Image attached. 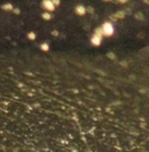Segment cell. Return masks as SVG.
<instances>
[{"label":"cell","mask_w":149,"mask_h":152,"mask_svg":"<svg viewBox=\"0 0 149 152\" xmlns=\"http://www.w3.org/2000/svg\"><path fill=\"white\" fill-rule=\"evenodd\" d=\"M102 29H103V34H104V36L106 37H111L114 34V27L113 25H112V23H109V22H104V23L102 24Z\"/></svg>","instance_id":"cell-1"},{"label":"cell","mask_w":149,"mask_h":152,"mask_svg":"<svg viewBox=\"0 0 149 152\" xmlns=\"http://www.w3.org/2000/svg\"><path fill=\"white\" fill-rule=\"evenodd\" d=\"M42 5H43V7H44L45 10H47V11H50V12H52L53 10H54V7H55V5L53 4L51 0H43Z\"/></svg>","instance_id":"cell-2"},{"label":"cell","mask_w":149,"mask_h":152,"mask_svg":"<svg viewBox=\"0 0 149 152\" xmlns=\"http://www.w3.org/2000/svg\"><path fill=\"white\" fill-rule=\"evenodd\" d=\"M74 12H75L76 15L78 16H84V14L87 13V9L84 7V5H77V7H75V10H74Z\"/></svg>","instance_id":"cell-3"},{"label":"cell","mask_w":149,"mask_h":152,"mask_svg":"<svg viewBox=\"0 0 149 152\" xmlns=\"http://www.w3.org/2000/svg\"><path fill=\"white\" fill-rule=\"evenodd\" d=\"M101 40H102V37L97 36V34H93L92 39H91V43H92L94 46H99L101 43Z\"/></svg>","instance_id":"cell-4"},{"label":"cell","mask_w":149,"mask_h":152,"mask_svg":"<svg viewBox=\"0 0 149 152\" xmlns=\"http://www.w3.org/2000/svg\"><path fill=\"white\" fill-rule=\"evenodd\" d=\"M114 15H115V17L117 18V19H124V18H125V16H126V14H125V12H124V10H123V11L116 12Z\"/></svg>","instance_id":"cell-5"},{"label":"cell","mask_w":149,"mask_h":152,"mask_svg":"<svg viewBox=\"0 0 149 152\" xmlns=\"http://www.w3.org/2000/svg\"><path fill=\"white\" fill-rule=\"evenodd\" d=\"M134 18H136L137 20H140V21H144V15H143L141 12H137L136 14H134Z\"/></svg>","instance_id":"cell-6"},{"label":"cell","mask_w":149,"mask_h":152,"mask_svg":"<svg viewBox=\"0 0 149 152\" xmlns=\"http://www.w3.org/2000/svg\"><path fill=\"white\" fill-rule=\"evenodd\" d=\"M1 9L5 10V11H11V10H14V7H13V5H12L11 3H5V4L1 5Z\"/></svg>","instance_id":"cell-7"},{"label":"cell","mask_w":149,"mask_h":152,"mask_svg":"<svg viewBox=\"0 0 149 152\" xmlns=\"http://www.w3.org/2000/svg\"><path fill=\"white\" fill-rule=\"evenodd\" d=\"M94 34H97V36H100V37L104 36V34H103V29H102V27H101V26H100V27H97L96 29H95Z\"/></svg>","instance_id":"cell-8"},{"label":"cell","mask_w":149,"mask_h":152,"mask_svg":"<svg viewBox=\"0 0 149 152\" xmlns=\"http://www.w3.org/2000/svg\"><path fill=\"white\" fill-rule=\"evenodd\" d=\"M42 17L44 18L45 20H50L51 19V15L48 13V12H45V13L42 14Z\"/></svg>","instance_id":"cell-9"},{"label":"cell","mask_w":149,"mask_h":152,"mask_svg":"<svg viewBox=\"0 0 149 152\" xmlns=\"http://www.w3.org/2000/svg\"><path fill=\"white\" fill-rule=\"evenodd\" d=\"M40 47H41V49H42V50H44V51H47L49 49V46L46 44V43H43V44H41Z\"/></svg>","instance_id":"cell-10"},{"label":"cell","mask_w":149,"mask_h":152,"mask_svg":"<svg viewBox=\"0 0 149 152\" xmlns=\"http://www.w3.org/2000/svg\"><path fill=\"white\" fill-rule=\"evenodd\" d=\"M27 36H28V39H30V40H34V39H36V34H34V32H29Z\"/></svg>","instance_id":"cell-11"},{"label":"cell","mask_w":149,"mask_h":152,"mask_svg":"<svg viewBox=\"0 0 149 152\" xmlns=\"http://www.w3.org/2000/svg\"><path fill=\"white\" fill-rule=\"evenodd\" d=\"M87 12H88L89 14H92L93 15V14H94V9H93L92 7H87Z\"/></svg>","instance_id":"cell-12"},{"label":"cell","mask_w":149,"mask_h":152,"mask_svg":"<svg viewBox=\"0 0 149 152\" xmlns=\"http://www.w3.org/2000/svg\"><path fill=\"white\" fill-rule=\"evenodd\" d=\"M107 57H109L111 59H115L116 58V55L114 54L113 52H109V53H107Z\"/></svg>","instance_id":"cell-13"},{"label":"cell","mask_w":149,"mask_h":152,"mask_svg":"<svg viewBox=\"0 0 149 152\" xmlns=\"http://www.w3.org/2000/svg\"><path fill=\"white\" fill-rule=\"evenodd\" d=\"M51 1H52V3L55 5V7L59 5V3H61V0H51Z\"/></svg>","instance_id":"cell-14"},{"label":"cell","mask_w":149,"mask_h":152,"mask_svg":"<svg viewBox=\"0 0 149 152\" xmlns=\"http://www.w3.org/2000/svg\"><path fill=\"white\" fill-rule=\"evenodd\" d=\"M109 19H111V20H113V21H117V18H116L115 17V15H111V16H109Z\"/></svg>","instance_id":"cell-15"},{"label":"cell","mask_w":149,"mask_h":152,"mask_svg":"<svg viewBox=\"0 0 149 152\" xmlns=\"http://www.w3.org/2000/svg\"><path fill=\"white\" fill-rule=\"evenodd\" d=\"M124 12H125V14H128V15H130V14H131V11H130V9H125L124 10Z\"/></svg>","instance_id":"cell-16"},{"label":"cell","mask_w":149,"mask_h":152,"mask_svg":"<svg viewBox=\"0 0 149 152\" xmlns=\"http://www.w3.org/2000/svg\"><path fill=\"white\" fill-rule=\"evenodd\" d=\"M13 11H14V13H15L16 15H19V14H20V10L19 9H14Z\"/></svg>","instance_id":"cell-17"},{"label":"cell","mask_w":149,"mask_h":152,"mask_svg":"<svg viewBox=\"0 0 149 152\" xmlns=\"http://www.w3.org/2000/svg\"><path fill=\"white\" fill-rule=\"evenodd\" d=\"M51 34H53V36H55V37H57V36H59V31H57V30H52V32H51Z\"/></svg>","instance_id":"cell-18"},{"label":"cell","mask_w":149,"mask_h":152,"mask_svg":"<svg viewBox=\"0 0 149 152\" xmlns=\"http://www.w3.org/2000/svg\"><path fill=\"white\" fill-rule=\"evenodd\" d=\"M116 1H118L119 3H126L128 0H116Z\"/></svg>","instance_id":"cell-19"},{"label":"cell","mask_w":149,"mask_h":152,"mask_svg":"<svg viewBox=\"0 0 149 152\" xmlns=\"http://www.w3.org/2000/svg\"><path fill=\"white\" fill-rule=\"evenodd\" d=\"M143 2L146 3V4H148V5H149V0H143Z\"/></svg>","instance_id":"cell-20"},{"label":"cell","mask_w":149,"mask_h":152,"mask_svg":"<svg viewBox=\"0 0 149 152\" xmlns=\"http://www.w3.org/2000/svg\"><path fill=\"white\" fill-rule=\"evenodd\" d=\"M103 2H111V1H113V0H102Z\"/></svg>","instance_id":"cell-21"}]
</instances>
